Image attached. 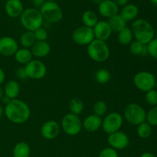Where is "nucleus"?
<instances>
[{
    "mask_svg": "<svg viewBox=\"0 0 157 157\" xmlns=\"http://www.w3.org/2000/svg\"><path fill=\"white\" fill-rule=\"evenodd\" d=\"M4 114L12 124H22L29 119L31 110L29 106L21 100H11L4 108Z\"/></svg>",
    "mask_w": 157,
    "mask_h": 157,
    "instance_id": "f257e3e1",
    "label": "nucleus"
},
{
    "mask_svg": "<svg viewBox=\"0 0 157 157\" xmlns=\"http://www.w3.org/2000/svg\"><path fill=\"white\" fill-rule=\"evenodd\" d=\"M131 30L135 40L142 44H147L155 38V30L153 25L144 18H136L131 25Z\"/></svg>",
    "mask_w": 157,
    "mask_h": 157,
    "instance_id": "f03ea898",
    "label": "nucleus"
},
{
    "mask_svg": "<svg viewBox=\"0 0 157 157\" xmlns=\"http://www.w3.org/2000/svg\"><path fill=\"white\" fill-rule=\"evenodd\" d=\"M19 18L22 27L30 32H35L38 29L42 27L44 22L39 9L34 7L24 9Z\"/></svg>",
    "mask_w": 157,
    "mask_h": 157,
    "instance_id": "7ed1b4c3",
    "label": "nucleus"
},
{
    "mask_svg": "<svg viewBox=\"0 0 157 157\" xmlns=\"http://www.w3.org/2000/svg\"><path fill=\"white\" fill-rule=\"evenodd\" d=\"M87 55L92 61L98 63L105 62L110 58V48L106 41L94 39L87 45Z\"/></svg>",
    "mask_w": 157,
    "mask_h": 157,
    "instance_id": "20e7f679",
    "label": "nucleus"
},
{
    "mask_svg": "<svg viewBox=\"0 0 157 157\" xmlns=\"http://www.w3.org/2000/svg\"><path fill=\"white\" fill-rule=\"evenodd\" d=\"M123 117L128 124L133 126H138L146 122L147 111L140 104L136 103H130L124 108Z\"/></svg>",
    "mask_w": 157,
    "mask_h": 157,
    "instance_id": "39448f33",
    "label": "nucleus"
},
{
    "mask_svg": "<svg viewBox=\"0 0 157 157\" xmlns=\"http://www.w3.org/2000/svg\"><path fill=\"white\" fill-rule=\"evenodd\" d=\"M44 21L48 23H58L62 19L63 12L59 5L55 2H47L39 9Z\"/></svg>",
    "mask_w": 157,
    "mask_h": 157,
    "instance_id": "423d86ee",
    "label": "nucleus"
},
{
    "mask_svg": "<svg viewBox=\"0 0 157 157\" xmlns=\"http://www.w3.org/2000/svg\"><path fill=\"white\" fill-rule=\"evenodd\" d=\"M133 84L140 91L147 93L155 88L156 78L153 73L147 71H141L137 72L133 77Z\"/></svg>",
    "mask_w": 157,
    "mask_h": 157,
    "instance_id": "0eeeda50",
    "label": "nucleus"
},
{
    "mask_svg": "<svg viewBox=\"0 0 157 157\" xmlns=\"http://www.w3.org/2000/svg\"><path fill=\"white\" fill-rule=\"evenodd\" d=\"M61 128L68 136H77L82 130V121L79 116L68 113L61 120Z\"/></svg>",
    "mask_w": 157,
    "mask_h": 157,
    "instance_id": "6e6552de",
    "label": "nucleus"
},
{
    "mask_svg": "<svg viewBox=\"0 0 157 157\" xmlns=\"http://www.w3.org/2000/svg\"><path fill=\"white\" fill-rule=\"evenodd\" d=\"M124 124V117L118 112H111L105 115L102 121L103 131L107 135L121 130Z\"/></svg>",
    "mask_w": 157,
    "mask_h": 157,
    "instance_id": "1a4fd4ad",
    "label": "nucleus"
},
{
    "mask_svg": "<svg viewBox=\"0 0 157 157\" xmlns=\"http://www.w3.org/2000/svg\"><path fill=\"white\" fill-rule=\"evenodd\" d=\"M28 78L33 80H41L47 75V67L41 61L32 59L25 65Z\"/></svg>",
    "mask_w": 157,
    "mask_h": 157,
    "instance_id": "9d476101",
    "label": "nucleus"
},
{
    "mask_svg": "<svg viewBox=\"0 0 157 157\" xmlns=\"http://www.w3.org/2000/svg\"><path fill=\"white\" fill-rule=\"evenodd\" d=\"M71 38L75 44L81 46H87L95 39L93 29L84 25L75 29L72 32Z\"/></svg>",
    "mask_w": 157,
    "mask_h": 157,
    "instance_id": "9b49d317",
    "label": "nucleus"
},
{
    "mask_svg": "<svg viewBox=\"0 0 157 157\" xmlns=\"http://www.w3.org/2000/svg\"><path fill=\"white\" fill-rule=\"evenodd\" d=\"M107 142L111 148L117 150H124L130 144V138L128 135L124 131L119 130L117 132L108 135Z\"/></svg>",
    "mask_w": 157,
    "mask_h": 157,
    "instance_id": "f8f14e48",
    "label": "nucleus"
},
{
    "mask_svg": "<svg viewBox=\"0 0 157 157\" xmlns=\"http://www.w3.org/2000/svg\"><path fill=\"white\" fill-rule=\"evenodd\" d=\"M18 48V43L12 37L2 36L0 38V55L2 56H14Z\"/></svg>",
    "mask_w": 157,
    "mask_h": 157,
    "instance_id": "ddd939ff",
    "label": "nucleus"
},
{
    "mask_svg": "<svg viewBox=\"0 0 157 157\" xmlns=\"http://www.w3.org/2000/svg\"><path fill=\"white\" fill-rule=\"evenodd\" d=\"M61 131V125L55 121H46L41 127V135L44 140H52L58 137Z\"/></svg>",
    "mask_w": 157,
    "mask_h": 157,
    "instance_id": "4468645a",
    "label": "nucleus"
},
{
    "mask_svg": "<svg viewBox=\"0 0 157 157\" xmlns=\"http://www.w3.org/2000/svg\"><path fill=\"white\" fill-rule=\"evenodd\" d=\"M98 7V12L104 18H110L119 14V6L113 0H102Z\"/></svg>",
    "mask_w": 157,
    "mask_h": 157,
    "instance_id": "2eb2a0df",
    "label": "nucleus"
},
{
    "mask_svg": "<svg viewBox=\"0 0 157 157\" xmlns=\"http://www.w3.org/2000/svg\"><path fill=\"white\" fill-rule=\"evenodd\" d=\"M93 31L95 39L104 41L109 39L113 33L107 21H98L93 28Z\"/></svg>",
    "mask_w": 157,
    "mask_h": 157,
    "instance_id": "dca6fc26",
    "label": "nucleus"
},
{
    "mask_svg": "<svg viewBox=\"0 0 157 157\" xmlns=\"http://www.w3.org/2000/svg\"><path fill=\"white\" fill-rule=\"evenodd\" d=\"M102 117L97 116L94 113L88 115L82 121V128L89 133L96 132L102 127Z\"/></svg>",
    "mask_w": 157,
    "mask_h": 157,
    "instance_id": "f3484780",
    "label": "nucleus"
},
{
    "mask_svg": "<svg viewBox=\"0 0 157 157\" xmlns=\"http://www.w3.org/2000/svg\"><path fill=\"white\" fill-rule=\"evenodd\" d=\"M5 11L8 16L15 18L21 15L24 6L21 0H7L5 4Z\"/></svg>",
    "mask_w": 157,
    "mask_h": 157,
    "instance_id": "a211bd4d",
    "label": "nucleus"
},
{
    "mask_svg": "<svg viewBox=\"0 0 157 157\" xmlns=\"http://www.w3.org/2000/svg\"><path fill=\"white\" fill-rule=\"evenodd\" d=\"M119 14L127 22L133 21L137 18L139 15V9L136 5L128 3L126 6H123L121 10L119 12Z\"/></svg>",
    "mask_w": 157,
    "mask_h": 157,
    "instance_id": "6ab92c4d",
    "label": "nucleus"
},
{
    "mask_svg": "<svg viewBox=\"0 0 157 157\" xmlns=\"http://www.w3.org/2000/svg\"><path fill=\"white\" fill-rule=\"evenodd\" d=\"M32 55L35 58H42L48 56L51 52V46L47 41H37L31 48Z\"/></svg>",
    "mask_w": 157,
    "mask_h": 157,
    "instance_id": "aec40b11",
    "label": "nucleus"
},
{
    "mask_svg": "<svg viewBox=\"0 0 157 157\" xmlns=\"http://www.w3.org/2000/svg\"><path fill=\"white\" fill-rule=\"evenodd\" d=\"M3 90L5 96L8 97L10 100H13L18 98L21 88L18 81L15 80H10L6 83Z\"/></svg>",
    "mask_w": 157,
    "mask_h": 157,
    "instance_id": "412c9836",
    "label": "nucleus"
},
{
    "mask_svg": "<svg viewBox=\"0 0 157 157\" xmlns=\"http://www.w3.org/2000/svg\"><path fill=\"white\" fill-rule=\"evenodd\" d=\"M15 61L20 64H23L25 65L27 64L29 61H31L33 58L31 49L25 48H20L18 49L16 52H15V55H14Z\"/></svg>",
    "mask_w": 157,
    "mask_h": 157,
    "instance_id": "4be33fe9",
    "label": "nucleus"
},
{
    "mask_svg": "<svg viewBox=\"0 0 157 157\" xmlns=\"http://www.w3.org/2000/svg\"><path fill=\"white\" fill-rule=\"evenodd\" d=\"M107 22L111 29L112 32H115L117 34L127 26V21L120 15V14L110 17L108 18Z\"/></svg>",
    "mask_w": 157,
    "mask_h": 157,
    "instance_id": "5701e85b",
    "label": "nucleus"
},
{
    "mask_svg": "<svg viewBox=\"0 0 157 157\" xmlns=\"http://www.w3.org/2000/svg\"><path fill=\"white\" fill-rule=\"evenodd\" d=\"M133 35L130 28L126 26L117 33V41L121 45H130L133 41Z\"/></svg>",
    "mask_w": 157,
    "mask_h": 157,
    "instance_id": "b1692460",
    "label": "nucleus"
},
{
    "mask_svg": "<svg viewBox=\"0 0 157 157\" xmlns=\"http://www.w3.org/2000/svg\"><path fill=\"white\" fill-rule=\"evenodd\" d=\"M31 154V148L25 142H19L16 144L12 150L13 157H29Z\"/></svg>",
    "mask_w": 157,
    "mask_h": 157,
    "instance_id": "393cba45",
    "label": "nucleus"
},
{
    "mask_svg": "<svg viewBox=\"0 0 157 157\" xmlns=\"http://www.w3.org/2000/svg\"><path fill=\"white\" fill-rule=\"evenodd\" d=\"M81 21L84 26L93 29L99 20L96 12L91 10H87L81 15Z\"/></svg>",
    "mask_w": 157,
    "mask_h": 157,
    "instance_id": "a878e982",
    "label": "nucleus"
},
{
    "mask_svg": "<svg viewBox=\"0 0 157 157\" xmlns=\"http://www.w3.org/2000/svg\"><path fill=\"white\" fill-rule=\"evenodd\" d=\"M129 51L135 56H145L147 55V44H142L136 40H133L129 45Z\"/></svg>",
    "mask_w": 157,
    "mask_h": 157,
    "instance_id": "bb28decb",
    "label": "nucleus"
},
{
    "mask_svg": "<svg viewBox=\"0 0 157 157\" xmlns=\"http://www.w3.org/2000/svg\"><path fill=\"white\" fill-rule=\"evenodd\" d=\"M35 42H36V39H35L33 32L26 31L20 36L19 43L21 45V48L30 49Z\"/></svg>",
    "mask_w": 157,
    "mask_h": 157,
    "instance_id": "cd10ccee",
    "label": "nucleus"
},
{
    "mask_svg": "<svg viewBox=\"0 0 157 157\" xmlns=\"http://www.w3.org/2000/svg\"><path fill=\"white\" fill-rule=\"evenodd\" d=\"M84 108V102L78 98H74L69 102L70 113L79 116L83 112Z\"/></svg>",
    "mask_w": 157,
    "mask_h": 157,
    "instance_id": "c85d7f7f",
    "label": "nucleus"
},
{
    "mask_svg": "<svg viewBox=\"0 0 157 157\" xmlns=\"http://www.w3.org/2000/svg\"><path fill=\"white\" fill-rule=\"evenodd\" d=\"M152 133H153L152 126L147 122H144L137 126L136 134L141 139H147L151 136Z\"/></svg>",
    "mask_w": 157,
    "mask_h": 157,
    "instance_id": "c756f323",
    "label": "nucleus"
},
{
    "mask_svg": "<svg viewBox=\"0 0 157 157\" xmlns=\"http://www.w3.org/2000/svg\"><path fill=\"white\" fill-rule=\"evenodd\" d=\"M110 78H111V75H110V71H107V69L101 68L97 71L96 73H95V80L99 84H107L110 81Z\"/></svg>",
    "mask_w": 157,
    "mask_h": 157,
    "instance_id": "7c9ffc66",
    "label": "nucleus"
},
{
    "mask_svg": "<svg viewBox=\"0 0 157 157\" xmlns=\"http://www.w3.org/2000/svg\"><path fill=\"white\" fill-rule=\"evenodd\" d=\"M107 110H108V106L107 103L104 101H97L93 106L94 114L101 117L107 114Z\"/></svg>",
    "mask_w": 157,
    "mask_h": 157,
    "instance_id": "2f4dec72",
    "label": "nucleus"
},
{
    "mask_svg": "<svg viewBox=\"0 0 157 157\" xmlns=\"http://www.w3.org/2000/svg\"><path fill=\"white\" fill-rule=\"evenodd\" d=\"M146 122L148 123L152 127L157 126V106L152 107V108L147 112Z\"/></svg>",
    "mask_w": 157,
    "mask_h": 157,
    "instance_id": "473e14b6",
    "label": "nucleus"
},
{
    "mask_svg": "<svg viewBox=\"0 0 157 157\" xmlns=\"http://www.w3.org/2000/svg\"><path fill=\"white\" fill-rule=\"evenodd\" d=\"M146 102L151 107L157 106V90L156 89H153L146 93L145 95Z\"/></svg>",
    "mask_w": 157,
    "mask_h": 157,
    "instance_id": "72a5a7b5",
    "label": "nucleus"
},
{
    "mask_svg": "<svg viewBox=\"0 0 157 157\" xmlns=\"http://www.w3.org/2000/svg\"><path fill=\"white\" fill-rule=\"evenodd\" d=\"M147 55L154 59H157V38H154L147 44Z\"/></svg>",
    "mask_w": 157,
    "mask_h": 157,
    "instance_id": "f704fd0d",
    "label": "nucleus"
},
{
    "mask_svg": "<svg viewBox=\"0 0 157 157\" xmlns=\"http://www.w3.org/2000/svg\"><path fill=\"white\" fill-rule=\"evenodd\" d=\"M33 32L37 41H45L47 40L48 37V31L43 27L39 28V29H38Z\"/></svg>",
    "mask_w": 157,
    "mask_h": 157,
    "instance_id": "c9c22d12",
    "label": "nucleus"
},
{
    "mask_svg": "<svg viewBox=\"0 0 157 157\" xmlns=\"http://www.w3.org/2000/svg\"><path fill=\"white\" fill-rule=\"evenodd\" d=\"M98 157H119V155L116 150L109 147L101 150Z\"/></svg>",
    "mask_w": 157,
    "mask_h": 157,
    "instance_id": "e433bc0d",
    "label": "nucleus"
},
{
    "mask_svg": "<svg viewBox=\"0 0 157 157\" xmlns=\"http://www.w3.org/2000/svg\"><path fill=\"white\" fill-rule=\"evenodd\" d=\"M15 77L19 80L28 79V77H27V75H26L25 67H20L15 71Z\"/></svg>",
    "mask_w": 157,
    "mask_h": 157,
    "instance_id": "4c0bfd02",
    "label": "nucleus"
},
{
    "mask_svg": "<svg viewBox=\"0 0 157 157\" xmlns=\"http://www.w3.org/2000/svg\"><path fill=\"white\" fill-rule=\"evenodd\" d=\"M45 2L46 0H32V5L34 6V8L39 9Z\"/></svg>",
    "mask_w": 157,
    "mask_h": 157,
    "instance_id": "58836bf2",
    "label": "nucleus"
},
{
    "mask_svg": "<svg viewBox=\"0 0 157 157\" xmlns=\"http://www.w3.org/2000/svg\"><path fill=\"white\" fill-rule=\"evenodd\" d=\"M5 80H6V73L3 69L0 67V86L5 82Z\"/></svg>",
    "mask_w": 157,
    "mask_h": 157,
    "instance_id": "ea45409f",
    "label": "nucleus"
},
{
    "mask_svg": "<svg viewBox=\"0 0 157 157\" xmlns=\"http://www.w3.org/2000/svg\"><path fill=\"white\" fill-rule=\"evenodd\" d=\"M118 6H124L127 4H128L129 0H113Z\"/></svg>",
    "mask_w": 157,
    "mask_h": 157,
    "instance_id": "a19ab883",
    "label": "nucleus"
},
{
    "mask_svg": "<svg viewBox=\"0 0 157 157\" xmlns=\"http://www.w3.org/2000/svg\"><path fill=\"white\" fill-rule=\"evenodd\" d=\"M140 157H156L154 154H153L152 153H150V152H144L142 154L140 155Z\"/></svg>",
    "mask_w": 157,
    "mask_h": 157,
    "instance_id": "79ce46f5",
    "label": "nucleus"
},
{
    "mask_svg": "<svg viewBox=\"0 0 157 157\" xmlns=\"http://www.w3.org/2000/svg\"><path fill=\"white\" fill-rule=\"evenodd\" d=\"M11 101V100L9 99V98H8V97L5 96V95H4V96H3V98H2V100H1V101H2V102L3 104H5V106H6V104H7L8 103H9V101Z\"/></svg>",
    "mask_w": 157,
    "mask_h": 157,
    "instance_id": "37998d69",
    "label": "nucleus"
},
{
    "mask_svg": "<svg viewBox=\"0 0 157 157\" xmlns=\"http://www.w3.org/2000/svg\"><path fill=\"white\" fill-rule=\"evenodd\" d=\"M4 90H3L2 87L0 86V101L2 100V98H3V96H4Z\"/></svg>",
    "mask_w": 157,
    "mask_h": 157,
    "instance_id": "c03bdc74",
    "label": "nucleus"
},
{
    "mask_svg": "<svg viewBox=\"0 0 157 157\" xmlns=\"http://www.w3.org/2000/svg\"><path fill=\"white\" fill-rule=\"evenodd\" d=\"M90 2H91L92 3H93V4H94V5H99L100 3L101 2H102V0H90Z\"/></svg>",
    "mask_w": 157,
    "mask_h": 157,
    "instance_id": "a18cd8bd",
    "label": "nucleus"
},
{
    "mask_svg": "<svg viewBox=\"0 0 157 157\" xmlns=\"http://www.w3.org/2000/svg\"><path fill=\"white\" fill-rule=\"evenodd\" d=\"M3 114H4V108H3V107H2L1 104H0V119H1L2 117L3 116Z\"/></svg>",
    "mask_w": 157,
    "mask_h": 157,
    "instance_id": "49530a36",
    "label": "nucleus"
},
{
    "mask_svg": "<svg viewBox=\"0 0 157 157\" xmlns=\"http://www.w3.org/2000/svg\"><path fill=\"white\" fill-rule=\"evenodd\" d=\"M150 1L151 2L153 3V4L157 5V0H150Z\"/></svg>",
    "mask_w": 157,
    "mask_h": 157,
    "instance_id": "de8ad7c7",
    "label": "nucleus"
},
{
    "mask_svg": "<svg viewBox=\"0 0 157 157\" xmlns=\"http://www.w3.org/2000/svg\"><path fill=\"white\" fill-rule=\"evenodd\" d=\"M155 89L157 90V78H156V86H155Z\"/></svg>",
    "mask_w": 157,
    "mask_h": 157,
    "instance_id": "09e8293b",
    "label": "nucleus"
},
{
    "mask_svg": "<svg viewBox=\"0 0 157 157\" xmlns=\"http://www.w3.org/2000/svg\"><path fill=\"white\" fill-rule=\"evenodd\" d=\"M47 2H55L56 0H46Z\"/></svg>",
    "mask_w": 157,
    "mask_h": 157,
    "instance_id": "8fccbe9b",
    "label": "nucleus"
},
{
    "mask_svg": "<svg viewBox=\"0 0 157 157\" xmlns=\"http://www.w3.org/2000/svg\"><path fill=\"white\" fill-rule=\"evenodd\" d=\"M1 1H4V2H6V1H7V0H1Z\"/></svg>",
    "mask_w": 157,
    "mask_h": 157,
    "instance_id": "3c124183",
    "label": "nucleus"
},
{
    "mask_svg": "<svg viewBox=\"0 0 157 157\" xmlns=\"http://www.w3.org/2000/svg\"><path fill=\"white\" fill-rule=\"evenodd\" d=\"M156 38H157V32H156Z\"/></svg>",
    "mask_w": 157,
    "mask_h": 157,
    "instance_id": "603ef678",
    "label": "nucleus"
}]
</instances>
